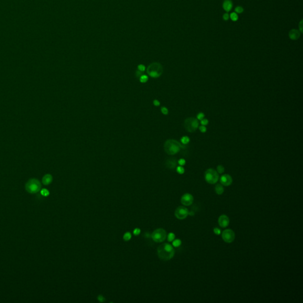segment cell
I'll list each match as a JSON object with an SVG mask.
<instances>
[{
	"label": "cell",
	"instance_id": "obj_26",
	"mask_svg": "<svg viewBox=\"0 0 303 303\" xmlns=\"http://www.w3.org/2000/svg\"><path fill=\"white\" fill-rule=\"evenodd\" d=\"M217 172H218L219 173H221V174H222V173H223L224 172V168L222 165H218L217 168Z\"/></svg>",
	"mask_w": 303,
	"mask_h": 303
},
{
	"label": "cell",
	"instance_id": "obj_34",
	"mask_svg": "<svg viewBox=\"0 0 303 303\" xmlns=\"http://www.w3.org/2000/svg\"><path fill=\"white\" fill-rule=\"evenodd\" d=\"M161 111H162V113L163 114H165V115H166V114H168V110L166 107L162 108Z\"/></svg>",
	"mask_w": 303,
	"mask_h": 303
},
{
	"label": "cell",
	"instance_id": "obj_11",
	"mask_svg": "<svg viewBox=\"0 0 303 303\" xmlns=\"http://www.w3.org/2000/svg\"><path fill=\"white\" fill-rule=\"evenodd\" d=\"M233 182L232 176L228 174H224L220 178V182L222 185L224 186H229Z\"/></svg>",
	"mask_w": 303,
	"mask_h": 303
},
{
	"label": "cell",
	"instance_id": "obj_1",
	"mask_svg": "<svg viewBox=\"0 0 303 303\" xmlns=\"http://www.w3.org/2000/svg\"><path fill=\"white\" fill-rule=\"evenodd\" d=\"M158 257L163 260H169L172 259L175 255V250L173 246L169 243H163L158 248Z\"/></svg>",
	"mask_w": 303,
	"mask_h": 303
},
{
	"label": "cell",
	"instance_id": "obj_33",
	"mask_svg": "<svg viewBox=\"0 0 303 303\" xmlns=\"http://www.w3.org/2000/svg\"><path fill=\"white\" fill-rule=\"evenodd\" d=\"M213 231H214V233L217 234V235H219V234H221V230L219 229L218 228H214V230H213Z\"/></svg>",
	"mask_w": 303,
	"mask_h": 303
},
{
	"label": "cell",
	"instance_id": "obj_2",
	"mask_svg": "<svg viewBox=\"0 0 303 303\" xmlns=\"http://www.w3.org/2000/svg\"><path fill=\"white\" fill-rule=\"evenodd\" d=\"M41 184L40 181L36 178H31L26 182L25 189L28 193L36 194L40 191Z\"/></svg>",
	"mask_w": 303,
	"mask_h": 303
},
{
	"label": "cell",
	"instance_id": "obj_21",
	"mask_svg": "<svg viewBox=\"0 0 303 303\" xmlns=\"http://www.w3.org/2000/svg\"><path fill=\"white\" fill-rule=\"evenodd\" d=\"M40 192H41V194L44 197H47V196L49 195V191L47 189H45V188H43V189L41 190H40Z\"/></svg>",
	"mask_w": 303,
	"mask_h": 303
},
{
	"label": "cell",
	"instance_id": "obj_28",
	"mask_svg": "<svg viewBox=\"0 0 303 303\" xmlns=\"http://www.w3.org/2000/svg\"><path fill=\"white\" fill-rule=\"evenodd\" d=\"M200 121H201V122H200V123H201V125H203V126H207L208 124V120L207 119H202L201 120H200Z\"/></svg>",
	"mask_w": 303,
	"mask_h": 303
},
{
	"label": "cell",
	"instance_id": "obj_3",
	"mask_svg": "<svg viewBox=\"0 0 303 303\" xmlns=\"http://www.w3.org/2000/svg\"><path fill=\"white\" fill-rule=\"evenodd\" d=\"M181 148H184L180 143L175 140H168L165 144V150L169 155H174L180 150Z\"/></svg>",
	"mask_w": 303,
	"mask_h": 303
},
{
	"label": "cell",
	"instance_id": "obj_13",
	"mask_svg": "<svg viewBox=\"0 0 303 303\" xmlns=\"http://www.w3.org/2000/svg\"><path fill=\"white\" fill-rule=\"evenodd\" d=\"M53 181V176L52 175L47 173L43 176L42 178V183L45 185H49Z\"/></svg>",
	"mask_w": 303,
	"mask_h": 303
},
{
	"label": "cell",
	"instance_id": "obj_35",
	"mask_svg": "<svg viewBox=\"0 0 303 303\" xmlns=\"http://www.w3.org/2000/svg\"><path fill=\"white\" fill-rule=\"evenodd\" d=\"M223 18L224 20L227 21L230 18V16L228 14V13H225V14L223 15Z\"/></svg>",
	"mask_w": 303,
	"mask_h": 303
},
{
	"label": "cell",
	"instance_id": "obj_17",
	"mask_svg": "<svg viewBox=\"0 0 303 303\" xmlns=\"http://www.w3.org/2000/svg\"><path fill=\"white\" fill-rule=\"evenodd\" d=\"M230 18H231V20L232 21H233V22H236V21L238 20V18H239V16H238L237 13L235 12H233L230 14Z\"/></svg>",
	"mask_w": 303,
	"mask_h": 303
},
{
	"label": "cell",
	"instance_id": "obj_27",
	"mask_svg": "<svg viewBox=\"0 0 303 303\" xmlns=\"http://www.w3.org/2000/svg\"><path fill=\"white\" fill-rule=\"evenodd\" d=\"M204 114L203 113H200L197 114V120H201L202 119H203L204 118Z\"/></svg>",
	"mask_w": 303,
	"mask_h": 303
},
{
	"label": "cell",
	"instance_id": "obj_31",
	"mask_svg": "<svg viewBox=\"0 0 303 303\" xmlns=\"http://www.w3.org/2000/svg\"><path fill=\"white\" fill-rule=\"evenodd\" d=\"M97 299H98V300L99 301L102 302H104L105 301H106V298H105L103 296H102V295H98V297H97Z\"/></svg>",
	"mask_w": 303,
	"mask_h": 303
},
{
	"label": "cell",
	"instance_id": "obj_10",
	"mask_svg": "<svg viewBox=\"0 0 303 303\" xmlns=\"http://www.w3.org/2000/svg\"><path fill=\"white\" fill-rule=\"evenodd\" d=\"M218 223L219 226L220 227H222L223 228H225L226 227H227L228 226V224H229V218H228V217L226 215H222V216L219 217V218L218 219Z\"/></svg>",
	"mask_w": 303,
	"mask_h": 303
},
{
	"label": "cell",
	"instance_id": "obj_14",
	"mask_svg": "<svg viewBox=\"0 0 303 303\" xmlns=\"http://www.w3.org/2000/svg\"><path fill=\"white\" fill-rule=\"evenodd\" d=\"M223 7L226 12H229L233 7V3L231 0H225L223 4Z\"/></svg>",
	"mask_w": 303,
	"mask_h": 303
},
{
	"label": "cell",
	"instance_id": "obj_20",
	"mask_svg": "<svg viewBox=\"0 0 303 303\" xmlns=\"http://www.w3.org/2000/svg\"><path fill=\"white\" fill-rule=\"evenodd\" d=\"M190 138H188V137H187V136H184V137H182V138H181V141L182 143L183 144H184V145H185V144H188V143L190 142Z\"/></svg>",
	"mask_w": 303,
	"mask_h": 303
},
{
	"label": "cell",
	"instance_id": "obj_38",
	"mask_svg": "<svg viewBox=\"0 0 303 303\" xmlns=\"http://www.w3.org/2000/svg\"><path fill=\"white\" fill-rule=\"evenodd\" d=\"M153 104L156 106H159L160 105V102L158 100H155L153 101Z\"/></svg>",
	"mask_w": 303,
	"mask_h": 303
},
{
	"label": "cell",
	"instance_id": "obj_37",
	"mask_svg": "<svg viewBox=\"0 0 303 303\" xmlns=\"http://www.w3.org/2000/svg\"><path fill=\"white\" fill-rule=\"evenodd\" d=\"M302 21L301 20V22L300 23V24H299V28H300V29H299V31H300L301 32V33L302 32Z\"/></svg>",
	"mask_w": 303,
	"mask_h": 303
},
{
	"label": "cell",
	"instance_id": "obj_32",
	"mask_svg": "<svg viewBox=\"0 0 303 303\" xmlns=\"http://www.w3.org/2000/svg\"><path fill=\"white\" fill-rule=\"evenodd\" d=\"M178 164L180 165V166H184L186 162H185V160L184 159H181L178 161Z\"/></svg>",
	"mask_w": 303,
	"mask_h": 303
},
{
	"label": "cell",
	"instance_id": "obj_30",
	"mask_svg": "<svg viewBox=\"0 0 303 303\" xmlns=\"http://www.w3.org/2000/svg\"><path fill=\"white\" fill-rule=\"evenodd\" d=\"M140 232H141L140 229H139V228H135V229L133 230V234H134V235H135V236H138L139 234H140Z\"/></svg>",
	"mask_w": 303,
	"mask_h": 303
},
{
	"label": "cell",
	"instance_id": "obj_7",
	"mask_svg": "<svg viewBox=\"0 0 303 303\" xmlns=\"http://www.w3.org/2000/svg\"><path fill=\"white\" fill-rule=\"evenodd\" d=\"M222 239L226 243H232L235 239V233L231 229H226L222 232Z\"/></svg>",
	"mask_w": 303,
	"mask_h": 303
},
{
	"label": "cell",
	"instance_id": "obj_6",
	"mask_svg": "<svg viewBox=\"0 0 303 303\" xmlns=\"http://www.w3.org/2000/svg\"><path fill=\"white\" fill-rule=\"evenodd\" d=\"M167 237L166 232L163 228H158L151 234V237L153 241L157 243L162 242Z\"/></svg>",
	"mask_w": 303,
	"mask_h": 303
},
{
	"label": "cell",
	"instance_id": "obj_22",
	"mask_svg": "<svg viewBox=\"0 0 303 303\" xmlns=\"http://www.w3.org/2000/svg\"><path fill=\"white\" fill-rule=\"evenodd\" d=\"M175 238V235L174 233H170L168 235V242H172Z\"/></svg>",
	"mask_w": 303,
	"mask_h": 303
},
{
	"label": "cell",
	"instance_id": "obj_19",
	"mask_svg": "<svg viewBox=\"0 0 303 303\" xmlns=\"http://www.w3.org/2000/svg\"><path fill=\"white\" fill-rule=\"evenodd\" d=\"M131 238V234L130 232H126L123 236V239L125 241H130Z\"/></svg>",
	"mask_w": 303,
	"mask_h": 303
},
{
	"label": "cell",
	"instance_id": "obj_9",
	"mask_svg": "<svg viewBox=\"0 0 303 303\" xmlns=\"http://www.w3.org/2000/svg\"><path fill=\"white\" fill-rule=\"evenodd\" d=\"M181 201L183 205H185V206H189L193 203L194 197L191 194H185L182 196Z\"/></svg>",
	"mask_w": 303,
	"mask_h": 303
},
{
	"label": "cell",
	"instance_id": "obj_8",
	"mask_svg": "<svg viewBox=\"0 0 303 303\" xmlns=\"http://www.w3.org/2000/svg\"><path fill=\"white\" fill-rule=\"evenodd\" d=\"M189 214V211L185 207L180 206L175 211V216L179 220H184L186 218Z\"/></svg>",
	"mask_w": 303,
	"mask_h": 303
},
{
	"label": "cell",
	"instance_id": "obj_25",
	"mask_svg": "<svg viewBox=\"0 0 303 303\" xmlns=\"http://www.w3.org/2000/svg\"><path fill=\"white\" fill-rule=\"evenodd\" d=\"M243 8L241 6H238L235 8V13H237V14H241V13H242L243 12Z\"/></svg>",
	"mask_w": 303,
	"mask_h": 303
},
{
	"label": "cell",
	"instance_id": "obj_15",
	"mask_svg": "<svg viewBox=\"0 0 303 303\" xmlns=\"http://www.w3.org/2000/svg\"><path fill=\"white\" fill-rule=\"evenodd\" d=\"M176 164H177V162H176V161L174 159H169L168 161H167V163H166V166L168 168H169L170 169H174L176 168Z\"/></svg>",
	"mask_w": 303,
	"mask_h": 303
},
{
	"label": "cell",
	"instance_id": "obj_4",
	"mask_svg": "<svg viewBox=\"0 0 303 303\" xmlns=\"http://www.w3.org/2000/svg\"><path fill=\"white\" fill-rule=\"evenodd\" d=\"M204 178L206 181L210 184H214L217 182L219 178L218 172L213 169H208L205 171Z\"/></svg>",
	"mask_w": 303,
	"mask_h": 303
},
{
	"label": "cell",
	"instance_id": "obj_12",
	"mask_svg": "<svg viewBox=\"0 0 303 303\" xmlns=\"http://www.w3.org/2000/svg\"><path fill=\"white\" fill-rule=\"evenodd\" d=\"M300 34L301 32L299 30L296 29H292L289 32V37L291 40H295L299 39V37H300Z\"/></svg>",
	"mask_w": 303,
	"mask_h": 303
},
{
	"label": "cell",
	"instance_id": "obj_24",
	"mask_svg": "<svg viewBox=\"0 0 303 303\" xmlns=\"http://www.w3.org/2000/svg\"><path fill=\"white\" fill-rule=\"evenodd\" d=\"M148 77L145 75H142L140 77V81L141 82H142V83L146 82L148 81Z\"/></svg>",
	"mask_w": 303,
	"mask_h": 303
},
{
	"label": "cell",
	"instance_id": "obj_18",
	"mask_svg": "<svg viewBox=\"0 0 303 303\" xmlns=\"http://www.w3.org/2000/svg\"><path fill=\"white\" fill-rule=\"evenodd\" d=\"M181 241L180 239H175V240H173V242H172V245L173 246H174L175 247H178L181 246Z\"/></svg>",
	"mask_w": 303,
	"mask_h": 303
},
{
	"label": "cell",
	"instance_id": "obj_36",
	"mask_svg": "<svg viewBox=\"0 0 303 303\" xmlns=\"http://www.w3.org/2000/svg\"><path fill=\"white\" fill-rule=\"evenodd\" d=\"M138 69L140 71H144L145 70V66L143 65H140L138 66Z\"/></svg>",
	"mask_w": 303,
	"mask_h": 303
},
{
	"label": "cell",
	"instance_id": "obj_29",
	"mask_svg": "<svg viewBox=\"0 0 303 303\" xmlns=\"http://www.w3.org/2000/svg\"><path fill=\"white\" fill-rule=\"evenodd\" d=\"M199 129H200V131H201V132H202V133H205L207 131V128L205 126L202 125V126H200Z\"/></svg>",
	"mask_w": 303,
	"mask_h": 303
},
{
	"label": "cell",
	"instance_id": "obj_23",
	"mask_svg": "<svg viewBox=\"0 0 303 303\" xmlns=\"http://www.w3.org/2000/svg\"><path fill=\"white\" fill-rule=\"evenodd\" d=\"M176 171L180 174H183L185 172V169L182 167V166H179L176 168Z\"/></svg>",
	"mask_w": 303,
	"mask_h": 303
},
{
	"label": "cell",
	"instance_id": "obj_16",
	"mask_svg": "<svg viewBox=\"0 0 303 303\" xmlns=\"http://www.w3.org/2000/svg\"><path fill=\"white\" fill-rule=\"evenodd\" d=\"M215 191H216V192L217 193V194H218V195H222V194L224 192V187L223 186L222 184H218L216 185V187H215Z\"/></svg>",
	"mask_w": 303,
	"mask_h": 303
},
{
	"label": "cell",
	"instance_id": "obj_5",
	"mask_svg": "<svg viewBox=\"0 0 303 303\" xmlns=\"http://www.w3.org/2000/svg\"><path fill=\"white\" fill-rule=\"evenodd\" d=\"M185 128L188 132H194L199 127V123L198 120L193 117H190L186 119L184 123Z\"/></svg>",
	"mask_w": 303,
	"mask_h": 303
}]
</instances>
